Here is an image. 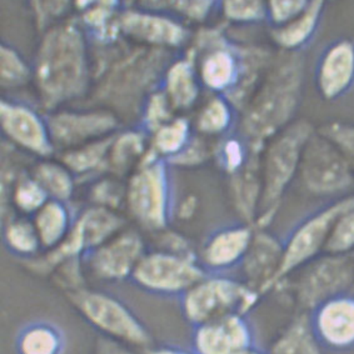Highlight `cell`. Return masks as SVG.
<instances>
[{"label":"cell","mask_w":354,"mask_h":354,"mask_svg":"<svg viewBox=\"0 0 354 354\" xmlns=\"http://www.w3.org/2000/svg\"><path fill=\"white\" fill-rule=\"evenodd\" d=\"M33 71L40 95L48 106L82 95L89 80L83 26L63 21L49 28L40 41Z\"/></svg>","instance_id":"cell-1"},{"label":"cell","mask_w":354,"mask_h":354,"mask_svg":"<svg viewBox=\"0 0 354 354\" xmlns=\"http://www.w3.org/2000/svg\"><path fill=\"white\" fill-rule=\"evenodd\" d=\"M66 295L80 317L99 335L142 351L154 346L145 323L114 295L86 287L66 292Z\"/></svg>","instance_id":"cell-2"},{"label":"cell","mask_w":354,"mask_h":354,"mask_svg":"<svg viewBox=\"0 0 354 354\" xmlns=\"http://www.w3.org/2000/svg\"><path fill=\"white\" fill-rule=\"evenodd\" d=\"M259 292L223 274H207L180 297L184 318L193 327L230 315H248Z\"/></svg>","instance_id":"cell-3"},{"label":"cell","mask_w":354,"mask_h":354,"mask_svg":"<svg viewBox=\"0 0 354 354\" xmlns=\"http://www.w3.org/2000/svg\"><path fill=\"white\" fill-rule=\"evenodd\" d=\"M207 274L198 257L160 250L145 252L131 281L151 295L180 298Z\"/></svg>","instance_id":"cell-4"},{"label":"cell","mask_w":354,"mask_h":354,"mask_svg":"<svg viewBox=\"0 0 354 354\" xmlns=\"http://www.w3.org/2000/svg\"><path fill=\"white\" fill-rule=\"evenodd\" d=\"M298 270L301 273L295 282V301L302 312L310 313L322 303L353 288L354 253H323Z\"/></svg>","instance_id":"cell-5"},{"label":"cell","mask_w":354,"mask_h":354,"mask_svg":"<svg viewBox=\"0 0 354 354\" xmlns=\"http://www.w3.org/2000/svg\"><path fill=\"white\" fill-rule=\"evenodd\" d=\"M310 138L301 158L306 187L315 194L324 196L349 189L354 184V169L347 157L327 137Z\"/></svg>","instance_id":"cell-6"},{"label":"cell","mask_w":354,"mask_h":354,"mask_svg":"<svg viewBox=\"0 0 354 354\" xmlns=\"http://www.w3.org/2000/svg\"><path fill=\"white\" fill-rule=\"evenodd\" d=\"M128 199L133 214L147 228L159 230L168 225L171 188L165 160L154 159L134 176Z\"/></svg>","instance_id":"cell-7"},{"label":"cell","mask_w":354,"mask_h":354,"mask_svg":"<svg viewBox=\"0 0 354 354\" xmlns=\"http://www.w3.org/2000/svg\"><path fill=\"white\" fill-rule=\"evenodd\" d=\"M344 208L346 199L317 212L295 227L287 241L283 243L282 263L269 289L276 287L292 273L323 254L332 224Z\"/></svg>","instance_id":"cell-8"},{"label":"cell","mask_w":354,"mask_h":354,"mask_svg":"<svg viewBox=\"0 0 354 354\" xmlns=\"http://www.w3.org/2000/svg\"><path fill=\"white\" fill-rule=\"evenodd\" d=\"M145 254V243L139 234L136 232H123L86 253L83 261L99 279L118 282L131 279Z\"/></svg>","instance_id":"cell-9"},{"label":"cell","mask_w":354,"mask_h":354,"mask_svg":"<svg viewBox=\"0 0 354 354\" xmlns=\"http://www.w3.org/2000/svg\"><path fill=\"white\" fill-rule=\"evenodd\" d=\"M1 129L8 138L34 154L48 157L54 151L48 120L30 105L3 99L0 103Z\"/></svg>","instance_id":"cell-10"},{"label":"cell","mask_w":354,"mask_h":354,"mask_svg":"<svg viewBox=\"0 0 354 354\" xmlns=\"http://www.w3.org/2000/svg\"><path fill=\"white\" fill-rule=\"evenodd\" d=\"M193 351L197 354H248L254 335L247 315H230L194 327Z\"/></svg>","instance_id":"cell-11"},{"label":"cell","mask_w":354,"mask_h":354,"mask_svg":"<svg viewBox=\"0 0 354 354\" xmlns=\"http://www.w3.org/2000/svg\"><path fill=\"white\" fill-rule=\"evenodd\" d=\"M315 335L326 351L344 352L354 348V295H337L310 313Z\"/></svg>","instance_id":"cell-12"},{"label":"cell","mask_w":354,"mask_h":354,"mask_svg":"<svg viewBox=\"0 0 354 354\" xmlns=\"http://www.w3.org/2000/svg\"><path fill=\"white\" fill-rule=\"evenodd\" d=\"M119 30L131 39L167 48L183 46L188 37V30L176 15L140 8L123 10Z\"/></svg>","instance_id":"cell-13"},{"label":"cell","mask_w":354,"mask_h":354,"mask_svg":"<svg viewBox=\"0 0 354 354\" xmlns=\"http://www.w3.org/2000/svg\"><path fill=\"white\" fill-rule=\"evenodd\" d=\"M253 230L245 224H233L213 232L204 242L199 263L208 274H223L242 266L253 242Z\"/></svg>","instance_id":"cell-14"},{"label":"cell","mask_w":354,"mask_h":354,"mask_svg":"<svg viewBox=\"0 0 354 354\" xmlns=\"http://www.w3.org/2000/svg\"><path fill=\"white\" fill-rule=\"evenodd\" d=\"M309 138L308 134L298 131L279 139L272 147L266 169V205H273L282 196L295 171L301 165L303 148Z\"/></svg>","instance_id":"cell-15"},{"label":"cell","mask_w":354,"mask_h":354,"mask_svg":"<svg viewBox=\"0 0 354 354\" xmlns=\"http://www.w3.org/2000/svg\"><path fill=\"white\" fill-rule=\"evenodd\" d=\"M48 124L53 142L72 145L109 134L118 122L109 113H60L50 117Z\"/></svg>","instance_id":"cell-16"},{"label":"cell","mask_w":354,"mask_h":354,"mask_svg":"<svg viewBox=\"0 0 354 354\" xmlns=\"http://www.w3.org/2000/svg\"><path fill=\"white\" fill-rule=\"evenodd\" d=\"M283 243L268 236H254L250 250L242 263L243 269L252 288L261 295L268 292L269 286L281 267Z\"/></svg>","instance_id":"cell-17"},{"label":"cell","mask_w":354,"mask_h":354,"mask_svg":"<svg viewBox=\"0 0 354 354\" xmlns=\"http://www.w3.org/2000/svg\"><path fill=\"white\" fill-rule=\"evenodd\" d=\"M74 10L84 26L99 39H113L119 30L123 0H74Z\"/></svg>","instance_id":"cell-18"},{"label":"cell","mask_w":354,"mask_h":354,"mask_svg":"<svg viewBox=\"0 0 354 354\" xmlns=\"http://www.w3.org/2000/svg\"><path fill=\"white\" fill-rule=\"evenodd\" d=\"M34 225L38 232L43 250H53L66 241L72 230L73 219L64 201L49 198L35 213Z\"/></svg>","instance_id":"cell-19"},{"label":"cell","mask_w":354,"mask_h":354,"mask_svg":"<svg viewBox=\"0 0 354 354\" xmlns=\"http://www.w3.org/2000/svg\"><path fill=\"white\" fill-rule=\"evenodd\" d=\"M269 354H324L326 349L315 335L310 315L301 312L277 337Z\"/></svg>","instance_id":"cell-20"},{"label":"cell","mask_w":354,"mask_h":354,"mask_svg":"<svg viewBox=\"0 0 354 354\" xmlns=\"http://www.w3.org/2000/svg\"><path fill=\"white\" fill-rule=\"evenodd\" d=\"M64 335L49 322H32L20 329L15 339L18 354H63Z\"/></svg>","instance_id":"cell-21"},{"label":"cell","mask_w":354,"mask_h":354,"mask_svg":"<svg viewBox=\"0 0 354 354\" xmlns=\"http://www.w3.org/2000/svg\"><path fill=\"white\" fill-rule=\"evenodd\" d=\"M353 74V48L349 44L335 46L328 53L322 66V91L327 97H335L349 86Z\"/></svg>","instance_id":"cell-22"},{"label":"cell","mask_w":354,"mask_h":354,"mask_svg":"<svg viewBox=\"0 0 354 354\" xmlns=\"http://www.w3.org/2000/svg\"><path fill=\"white\" fill-rule=\"evenodd\" d=\"M162 92L173 108L185 109L196 102L198 83L193 66L187 60L176 62L167 73Z\"/></svg>","instance_id":"cell-23"},{"label":"cell","mask_w":354,"mask_h":354,"mask_svg":"<svg viewBox=\"0 0 354 354\" xmlns=\"http://www.w3.org/2000/svg\"><path fill=\"white\" fill-rule=\"evenodd\" d=\"M4 245L14 256L32 259L43 250L41 242L33 222L17 219L8 224L3 233Z\"/></svg>","instance_id":"cell-24"},{"label":"cell","mask_w":354,"mask_h":354,"mask_svg":"<svg viewBox=\"0 0 354 354\" xmlns=\"http://www.w3.org/2000/svg\"><path fill=\"white\" fill-rule=\"evenodd\" d=\"M346 208L335 218L323 253L343 256L354 253V197L346 199Z\"/></svg>","instance_id":"cell-25"},{"label":"cell","mask_w":354,"mask_h":354,"mask_svg":"<svg viewBox=\"0 0 354 354\" xmlns=\"http://www.w3.org/2000/svg\"><path fill=\"white\" fill-rule=\"evenodd\" d=\"M0 75L3 88H20L34 78L33 66L28 64L14 46L3 43L0 48Z\"/></svg>","instance_id":"cell-26"},{"label":"cell","mask_w":354,"mask_h":354,"mask_svg":"<svg viewBox=\"0 0 354 354\" xmlns=\"http://www.w3.org/2000/svg\"><path fill=\"white\" fill-rule=\"evenodd\" d=\"M236 77V62L228 52L213 53L204 60L202 79L204 84L214 91L230 86Z\"/></svg>","instance_id":"cell-27"},{"label":"cell","mask_w":354,"mask_h":354,"mask_svg":"<svg viewBox=\"0 0 354 354\" xmlns=\"http://www.w3.org/2000/svg\"><path fill=\"white\" fill-rule=\"evenodd\" d=\"M35 180L44 188L48 196L54 199L66 201L72 194V177L60 165H40L35 174Z\"/></svg>","instance_id":"cell-28"},{"label":"cell","mask_w":354,"mask_h":354,"mask_svg":"<svg viewBox=\"0 0 354 354\" xmlns=\"http://www.w3.org/2000/svg\"><path fill=\"white\" fill-rule=\"evenodd\" d=\"M189 124L184 119H177L158 129L156 134V148L165 156L182 151L189 143Z\"/></svg>","instance_id":"cell-29"},{"label":"cell","mask_w":354,"mask_h":354,"mask_svg":"<svg viewBox=\"0 0 354 354\" xmlns=\"http://www.w3.org/2000/svg\"><path fill=\"white\" fill-rule=\"evenodd\" d=\"M232 122V114L228 105L223 100H213L199 117L198 127L208 134H218L228 129Z\"/></svg>","instance_id":"cell-30"},{"label":"cell","mask_w":354,"mask_h":354,"mask_svg":"<svg viewBox=\"0 0 354 354\" xmlns=\"http://www.w3.org/2000/svg\"><path fill=\"white\" fill-rule=\"evenodd\" d=\"M48 193L35 179L21 182L15 192V202L20 209L34 214L48 202Z\"/></svg>","instance_id":"cell-31"},{"label":"cell","mask_w":354,"mask_h":354,"mask_svg":"<svg viewBox=\"0 0 354 354\" xmlns=\"http://www.w3.org/2000/svg\"><path fill=\"white\" fill-rule=\"evenodd\" d=\"M324 137L332 140L342 153L347 157L348 162L354 169V129L347 127H333L326 131Z\"/></svg>","instance_id":"cell-32"},{"label":"cell","mask_w":354,"mask_h":354,"mask_svg":"<svg viewBox=\"0 0 354 354\" xmlns=\"http://www.w3.org/2000/svg\"><path fill=\"white\" fill-rule=\"evenodd\" d=\"M261 9V0H225V12L234 19H253Z\"/></svg>","instance_id":"cell-33"},{"label":"cell","mask_w":354,"mask_h":354,"mask_svg":"<svg viewBox=\"0 0 354 354\" xmlns=\"http://www.w3.org/2000/svg\"><path fill=\"white\" fill-rule=\"evenodd\" d=\"M74 10V0H40V26L46 24V20L62 19L66 14Z\"/></svg>","instance_id":"cell-34"},{"label":"cell","mask_w":354,"mask_h":354,"mask_svg":"<svg viewBox=\"0 0 354 354\" xmlns=\"http://www.w3.org/2000/svg\"><path fill=\"white\" fill-rule=\"evenodd\" d=\"M92 354H145L139 353L137 348L131 347L122 342L114 341L99 335L93 346Z\"/></svg>","instance_id":"cell-35"},{"label":"cell","mask_w":354,"mask_h":354,"mask_svg":"<svg viewBox=\"0 0 354 354\" xmlns=\"http://www.w3.org/2000/svg\"><path fill=\"white\" fill-rule=\"evenodd\" d=\"M245 157V151L243 149V145L236 140H230L223 151V162L225 168L228 171H236L243 165V160Z\"/></svg>","instance_id":"cell-36"},{"label":"cell","mask_w":354,"mask_h":354,"mask_svg":"<svg viewBox=\"0 0 354 354\" xmlns=\"http://www.w3.org/2000/svg\"><path fill=\"white\" fill-rule=\"evenodd\" d=\"M315 12H310V15L304 18V20L301 21L298 26L292 28L290 30L286 32V34H283L282 38H281L283 43L287 46H293V44L299 43L308 34L309 29L315 20Z\"/></svg>","instance_id":"cell-37"},{"label":"cell","mask_w":354,"mask_h":354,"mask_svg":"<svg viewBox=\"0 0 354 354\" xmlns=\"http://www.w3.org/2000/svg\"><path fill=\"white\" fill-rule=\"evenodd\" d=\"M270 4L274 19L284 20L301 9L303 0H270Z\"/></svg>","instance_id":"cell-38"},{"label":"cell","mask_w":354,"mask_h":354,"mask_svg":"<svg viewBox=\"0 0 354 354\" xmlns=\"http://www.w3.org/2000/svg\"><path fill=\"white\" fill-rule=\"evenodd\" d=\"M145 354H197L193 349L187 351L174 346H151V348L143 351Z\"/></svg>","instance_id":"cell-39"},{"label":"cell","mask_w":354,"mask_h":354,"mask_svg":"<svg viewBox=\"0 0 354 354\" xmlns=\"http://www.w3.org/2000/svg\"><path fill=\"white\" fill-rule=\"evenodd\" d=\"M30 7L33 9L34 14H35V18L37 21L39 23L40 20V0H28Z\"/></svg>","instance_id":"cell-40"},{"label":"cell","mask_w":354,"mask_h":354,"mask_svg":"<svg viewBox=\"0 0 354 354\" xmlns=\"http://www.w3.org/2000/svg\"><path fill=\"white\" fill-rule=\"evenodd\" d=\"M248 354H269V352H263L261 349H258V348L254 347Z\"/></svg>","instance_id":"cell-41"}]
</instances>
